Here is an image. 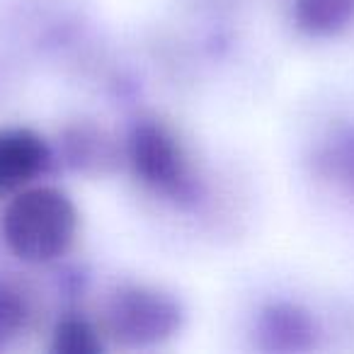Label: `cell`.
<instances>
[{"instance_id":"6da1fadb","label":"cell","mask_w":354,"mask_h":354,"mask_svg":"<svg viewBox=\"0 0 354 354\" xmlns=\"http://www.w3.org/2000/svg\"><path fill=\"white\" fill-rule=\"evenodd\" d=\"M0 231L25 262H51L66 255L78 233V212L56 187H27L6 207Z\"/></svg>"},{"instance_id":"7a4b0ae2","label":"cell","mask_w":354,"mask_h":354,"mask_svg":"<svg viewBox=\"0 0 354 354\" xmlns=\"http://www.w3.org/2000/svg\"><path fill=\"white\" fill-rule=\"evenodd\" d=\"M109 320L117 335L143 342V339H158L172 333L177 323V310L156 291L133 289L114 301Z\"/></svg>"},{"instance_id":"3957f363","label":"cell","mask_w":354,"mask_h":354,"mask_svg":"<svg viewBox=\"0 0 354 354\" xmlns=\"http://www.w3.org/2000/svg\"><path fill=\"white\" fill-rule=\"evenodd\" d=\"M131 158L138 175L160 189H172L185 175V158L177 141L156 124L136 129L131 141Z\"/></svg>"},{"instance_id":"277c9868","label":"cell","mask_w":354,"mask_h":354,"mask_svg":"<svg viewBox=\"0 0 354 354\" xmlns=\"http://www.w3.org/2000/svg\"><path fill=\"white\" fill-rule=\"evenodd\" d=\"M46 162V148L27 129L0 131V192L20 189L32 183Z\"/></svg>"},{"instance_id":"5b68a950","label":"cell","mask_w":354,"mask_h":354,"mask_svg":"<svg viewBox=\"0 0 354 354\" xmlns=\"http://www.w3.org/2000/svg\"><path fill=\"white\" fill-rule=\"evenodd\" d=\"M354 0H296V20L308 32H335L349 20Z\"/></svg>"},{"instance_id":"8992f818","label":"cell","mask_w":354,"mask_h":354,"mask_svg":"<svg viewBox=\"0 0 354 354\" xmlns=\"http://www.w3.org/2000/svg\"><path fill=\"white\" fill-rule=\"evenodd\" d=\"M25 304L20 294H15L8 286H0V339L12 337L25 323Z\"/></svg>"},{"instance_id":"52a82bcc","label":"cell","mask_w":354,"mask_h":354,"mask_svg":"<svg viewBox=\"0 0 354 354\" xmlns=\"http://www.w3.org/2000/svg\"><path fill=\"white\" fill-rule=\"evenodd\" d=\"M93 330L88 328L85 323H78V320H71V323H64L56 333V344L59 349H66V352H93L97 347L93 337Z\"/></svg>"}]
</instances>
